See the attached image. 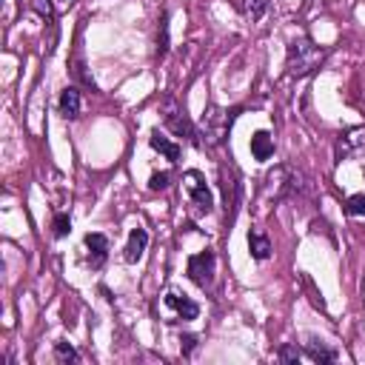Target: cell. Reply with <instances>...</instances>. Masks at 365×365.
<instances>
[{"label": "cell", "instance_id": "7a4b0ae2", "mask_svg": "<svg viewBox=\"0 0 365 365\" xmlns=\"http://www.w3.org/2000/svg\"><path fill=\"white\" fill-rule=\"evenodd\" d=\"M160 114H163V123L177 134V137H186L191 146H203V140L197 137V129L191 126V120L186 118V109L175 100V98H166L163 100V109H160Z\"/></svg>", "mask_w": 365, "mask_h": 365}, {"label": "cell", "instance_id": "603a6c76", "mask_svg": "<svg viewBox=\"0 0 365 365\" xmlns=\"http://www.w3.org/2000/svg\"><path fill=\"white\" fill-rule=\"evenodd\" d=\"M74 74H78V78L94 91V89H98V86H94V80H91V74H86V66H83V60H74Z\"/></svg>", "mask_w": 365, "mask_h": 365}, {"label": "cell", "instance_id": "9c48e42d", "mask_svg": "<svg viewBox=\"0 0 365 365\" xmlns=\"http://www.w3.org/2000/svg\"><path fill=\"white\" fill-rule=\"evenodd\" d=\"M146 245H148V232H146V228H131L126 252H123V260L126 263H137L146 254Z\"/></svg>", "mask_w": 365, "mask_h": 365}, {"label": "cell", "instance_id": "30bf717a", "mask_svg": "<svg viewBox=\"0 0 365 365\" xmlns=\"http://www.w3.org/2000/svg\"><path fill=\"white\" fill-rule=\"evenodd\" d=\"M365 148V129H351L337 140V160H345L351 151Z\"/></svg>", "mask_w": 365, "mask_h": 365}, {"label": "cell", "instance_id": "52a82bcc", "mask_svg": "<svg viewBox=\"0 0 365 365\" xmlns=\"http://www.w3.org/2000/svg\"><path fill=\"white\" fill-rule=\"evenodd\" d=\"M220 180H223L225 211H228V217H234V211H237V206H240V177H237L234 168H232V177H228V168L223 166V168H220Z\"/></svg>", "mask_w": 365, "mask_h": 365}, {"label": "cell", "instance_id": "277c9868", "mask_svg": "<svg viewBox=\"0 0 365 365\" xmlns=\"http://www.w3.org/2000/svg\"><path fill=\"white\" fill-rule=\"evenodd\" d=\"M183 180H186V188H188L191 206H195L200 214H208V211L214 208V197H211V191H208L203 175H200V171H186Z\"/></svg>", "mask_w": 365, "mask_h": 365}, {"label": "cell", "instance_id": "d6986e66", "mask_svg": "<svg viewBox=\"0 0 365 365\" xmlns=\"http://www.w3.org/2000/svg\"><path fill=\"white\" fill-rule=\"evenodd\" d=\"M52 228H54V237H66V234L71 232V220H69V214H54Z\"/></svg>", "mask_w": 365, "mask_h": 365}, {"label": "cell", "instance_id": "ba28073f", "mask_svg": "<svg viewBox=\"0 0 365 365\" xmlns=\"http://www.w3.org/2000/svg\"><path fill=\"white\" fill-rule=\"evenodd\" d=\"M166 305L171 311H175L180 320H197V314H200V305L195 302V300H188L186 294H177V291H168L166 294Z\"/></svg>", "mask_w": 365, "mask_h": 365}, {"label": "cell", "instance_id": "8992f818", "mask_svg": "<svg viewBox=\"0 0 365 365\" xmlns=\"http://www.w3.org/2000/svg\"><path fill=\"white\" fill-rule=\"evenodd\" d=\"M294 188H297V177L291 175L288 168H274L272 175L265 177V191L272 195L274 200H283V197H288V195H294Z\"/></svg>", "mask_w": 365, "mask_h": 365}, {"label": "cell", "instance_id": "9a60e30c", "mask_svg": "<svg viewBox=\"0 0 365 365\" xmlns=\"http://www.w3.org/2000/svg\"><path fill=\"white\" fill-rule=\"evenodd\" d=\"M252 155L257 160H268L274 155V137L268 131H257L254 137H252Z\"/></svg>", "mask_w": 365, "mask_h": 365}, {"label": "cell", "instance_id": "ffe728a7", "mask_svg": "<svg viewBox=\"0 0 365 365\" xmlns=\"http://www.w3.org/2000/svg\"><path fill=\"white\" fill-rule=\"evenodd\" d=\"M168 180H171L168 171H155V175H151V180H148V188L151 191H166L168 188Z\"/></svg>", "mask_w": 365, "mask_h": 365}, {"label": "cell", "instance_id": "7402d4cb", "mask_svg": "<svg viewBox=\"0 0 365 365\" xmlns=\"http://www.w3.org/2000/svg\"><path fill=\"white\" fill-rule=\"evenodd\" d=\"M268 9V0H248V14H252V21H260Z\"/></svg>", "mask_w": 365, "mask_h": 365}, {"label": "cell", "instance_id": "4fadbf2b", "mask_svg": "<svg viewBox=\"0 0 365 365\" xmlns=\"http://www.w3.org/2000/svg\"><path fill=\"white\" fill-rule=\"evenodd\" d=\"M248 252H252V257L257 263H263V260L272 257V240H268L263 232H252L248 234Z\"/></svg>", "mask_w": 365, "mask_h": 365}, {"label": "cell", "instance_id": "d4e9b609", "mask_svg": "<svg viewBox=\"0 0 365 365\" xmlns=\"http://www.w3.org/2000/svg\"><path fill=\"white\" fill-rule=\"evenodd\" d=\"M32 6H34L37 12H41L43 17H49V21L54 17V9H52V3H49V0H32Z\"/></svg>", "mask_w": 365, "mask_h": 365}, {"label": "cell", "instance_id": "5bb4252c", "mask_svg": "<svg viewBox=\"0 0 365 365\" xmlns=\"http://www.w3.org/2000/svg\"><path fill=\"white\" fill-rule=\"evenodd\" d=\"M148 143H151V148H155V151H160V155H163L166 160H171V163H177V160H180V146H177V143H171V140H166L160 131L151 134Z\"/></svg>", "mask_w": 365, "mask_h": 365}, {"label": "cell", "instance_id": "3957f363", "mask_svg": "<svg viewBox=\"0 0 365 365\" xmlns=\"http://www.w3.org/2000/svg\"><path fill=\"white\" fill-rule=\"evenodd\" d=\"M232 114L234 111H223L217 106H208V111L203 114V137L206 146H220L228 134V126H232Z\"/></svg>", "mask_w": 365, "mask_h": 365}, {"label": "cell", "instance_id": "ac0fdd59", "mask_svg": "<svg viewBox=\"0 0 365 365\" xmlns=\"http://www.w3.org/2000/svg\"><path fill=\"white\" fill-rule=\"evenodd\" d=\"M168 52V12H163L160 17V32H157V54L166 57Z\"/></svg>", "mask_w": 365, "mask_h": 365}, {"label": "cell", "instance_id": "6da1fadb", "mask_svg": "<svg viewBox=\"0 0 365 365\" xmlns=\"http://www.w3.org/2000/svg\"><path fill=\"white\" fill-rule=\"evenodd\" d=\"M325 60V49H320L311 37H297V41L288 43V74L291 78H305L314 69H320V63Z\"/></svg>", "mask_w": 365, "mask_h": 365}, {"label": "cell", "instance_id": "2e32d148", "mask_svg": "<svg viewBox=\"0 0 365 365\" xmlns=\"http://www.w3.org/2000/svg\"><path fill=\"white\" fill-rule=\"evenodd\" d=\"M305 354H309L314 362H334L337 360V351L325 349L322 342H309V345H305Z\"/></svg>", "mask_w": 365, "mask_h": 365}, {"label": "cell", "instance_id": "44dd1931", "mask_svg": "<svg viewBox=\"0 0 365 365\" xmlns=\"http://www.w3.org/2000/svg\"><path fill=\"white\" fill-rule=\"evenodd\" d=\"M349 214H354V217H365V195H354V197H349Z\"/></svg>", "mask_w": 365, "mask_h": 365}, {"label": "cell", "instance_id": "e0dca14e", "mask_svg": "<svg viewBox=\"0 0 365 365\" xmlns=\"http://www.w3.org/2000/svg\"><path fill=\"white\" fill-rule=\"evenodd\" d=\"M54 360L57 362H80V354L74 351L69 342H57L54 345Z\"/></svg>", "mask_w": 365, "mask_h": 365}, {"label": "cell", "instance_id": "8fae6325", "mask_svg": "<svg viewBox=\"0 0 365 365\" xmlns=\"http://www.w3.org/2000/svg\"><path fill=\"white\" fill-rule=\"evenodd\" d=\"M86 252H89L91 268H100L109 257V240L103 234H86Z\"/></svg>", "mask_w": 365, "mask_h": 365}, {"label": "cell", "instance_id": "7c38bea8", "mask_svg": "<svg viewBox=\"0 0 365 365\" xmlns=\"http://www.w3.org/2000/svg\"><path fill=\"white\" fill-rule=\"evenodd\" d=\"M60 114L66 120H78L80 118V91L78 89H66L63 94H60Z\"/></svg>", "mask_w": 365, "mask_h": 365}, {"label": "cell", "instance_id": "484cf974", "mask_svg": "<svg viewBox=\"0 0 365 365\" xmlns=\"http://www.w3.org/2000/svg\"><path fill=\"white\" fill-rule=\"evenodd\" d=\"M195 345H197V337H195V334L180 337V349H183V354H191V351H195Z\"/></svg>", "mask_w": 365, "mask_h": 365}, {"label": "cell", "instance_id": "cb8c5ba5", "mask_svg": "<svg viewBox=\"0 0 365 365\" xmlns=\"http://www.w3.org/2000/svg\"><path fill=\"white\" fill-rule=\"evenodd\" d=\"M277 357H280L283 362H297V360H300V351L294 349V345H283Z\"/></svg>", "mask_w": 365, "mask_h": 365}, {"label": "cell", "instance_id": "5b68a950", "mask_svg": "<svg viewBox=\"0 0 365 365\" xmlns=\"http://www.w3.org/2000/svg\"><path fill=\"white\" fill-rule=\"evenodd\" d=\"M214 265H217V257H214V252H200V254H195L188 260V277H191V283L195 285H200V288H208L211 283H214Z\"/></svg>", "mask_w": 365, "mask_h": 365}]
</instances>
